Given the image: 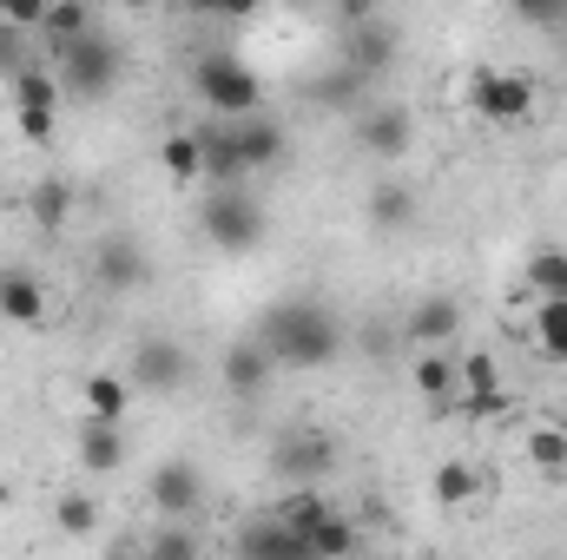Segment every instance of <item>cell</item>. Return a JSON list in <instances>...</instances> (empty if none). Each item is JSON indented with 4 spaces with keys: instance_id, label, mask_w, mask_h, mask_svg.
Returning <instances> with one entry per match:
<instances>
[{
    "instance_id": "obj_1",
    "label": "cell",
    "mask_w": 567,
    "mask_h": 560,
    "mask_svg": "<svg viewBox=\"0 0 567 560\" xmlns=\"http://www.w3.org/2000/svg\"><path fill=\"white\" fill-rule=\"evenodd\" d=\"M258 343H265V356L278 363V370H323L337 350H343V330H337V317L323 310V303H271L265 310V330H258Z\"/></svg>"
},
{
    "instance_id": "obj_2",
    "label": "cell",
    "mask_w": 567,
    "mask_h": 560,
    "mask_svg": "<svg viewBox=\"0 0 567 560\" xmlns=\"http://www.w3.org/2000/svg\"><path fill=\"white\" fill-rule=\"evenodd\" d=\"M198 139H205V178H212L218 191H231L245 172H271L284 158V126H271L265 113H258V120H231V126L198 133Z\"/></svg>"
},
{
    "instance_id": "obj_3",
    "label": "cell",
    "mask_w": 567,
    "mask_h": 560,
    "mask_svg": "<svg viewBox=\"0 0 567 560\" xmlns=\"http://www.w3.org/2000/svg\"><path fill=\"white\" fill-rule=\"evenodd\" d=\"M192 86H198V100H205L225 126H231V120H258V106H265L258 73H251L238 53H225V46H212V53L192 60Z\"/></svg>"
},
{
    "instance_id": "obj_4",
    "label": "cell",
    "mask_w": 567,
    "mask_h": 560,
    "mask_svg": "<svg viewBox=\"0 0 567 560\" xmlns=\"http://www.w3.org/2000/svg\"><path fill=\"white\" fill-rule=\"evenodd\" d=\"M120 66H126V53L100 27L86 40H73V46H53V80H60L66 100H106L120 86Z\"/></svg>"
},
{
    "instance_id": "obj_5",
    "label": "cell",
    "mask_w": 567,
    "mask_h": 560,
    "mask_svg": "<svg viewBox=\"0 0 567 560\" xmlns=\"http://www.w3.org/2000/svg\"><path fill=\"white\" fill-rule=\"evenodd\" d=\"M198 231L225 251V258H245V251H258L265 245V211H258V198L251 191H212L205 205H198Z\"/></svg>"
},
{
    "instance_id": "obj_6",
    "label": "cell",
    "mask_w": 567,
    "mask_h": 560,
    "mask_svg": "<svg viewBox=\"0 0 567 560\" xmlns=\"http://www.w3.org/2000/svg\"><path fill=\"white\" fill-rule=\"evenodd\" d=\"M60 106H66V93H60L53 66H20L13 73V120H20V139L27 145H53Z\"/></svg>"
},
{
    "instance_id": "obj_7",
    "label": "cell",
    "mask_w": 567,
    "mask_h": 560,
    "mask_svg": "<svg viewBox=\"0 0 567 560\" xmlns=\"http://www.w3.org/2000/svg\"><path fill=\"white\" fill-rule=\"evenodd\" d=\"M468 106L482 120H495V126H522L535 113V80L528 73H508V66H482L468 80Z\"/></svg>"
},
{
    "instance_id": "obj_8",
    "label": "cell",
    "mask_w": 567,
    "mask_h": 560,
    "mask_svg": "<svg viewBox=\"0 0 567 560\" xmlns=\"http://www.w3.org/2000/svg\"><path fill=\"white\" fill-rule=\"evenodd\" d=\"M126 383L145 390V396H172V390H185V383H192V350L172 343V336H145L140 350H133V363H126Z\"/></svg>"
},
{
    "instance_id": "obj_9",
    "label": "cell",
    "mask_w": 567,
    "mask_h": 560,
    "mask_svg": "<svg viewBox=\"0 0 567 560\" xmlns=\"http://www.w3.org/2000/svg\"><path fill=\"white\" fill-rule=\"evenodd\" d=\"M145 501H152V515L158 521H198V508H205V475L192 468V462H158L152 468V481H145Z\"/></svg>"
},
{
    "instance_id": "obj_10",
    "label": "cell",
    "mask_w": 567,
    "mask_h": 560,
    "mask_svg": "<svg viewBox=\"0 0 567 560\" xmlns=\"http://www.w3.org/2000/svg\"><path fill=\"white\" fill-rule=\"evenodd\" d=\"M271 468L290 475L297 488H310L317 475H330V468H337V435H323V428H310V422L284 428L278 448H271Z\"/></svg>"
},
{
    "instance_id": "obj_11",
    "label": "cell",
    "mask_w": 567,
    "mask_h": 560,
    "mask_svg": "<svg viewBox=\"0 0 567 560\" xmlns=\"http://www.w3.org/2000/svg\"><path fill=\"white\" fill-rule=\"evenodd\" d=\"M47 317H53L47 283L33 278L27 265H0V323H13V330H47Z\"/></svg>"
},
{
    "instance_id": "obj_12",
    "label": "cell",
    "mask_w": 567,
    "mask_h": 560,
    "mask_svg": "<svg viewBox=\"0 0 567 560\" xmlns=\"http://www.w3.org/2000/svg\"><path fill=\"white\" fill-rule=\"evenodd\" d=\"M337 60H343L350 80H377V73L396 60V27H390L383 13L363 20V27H343V53H337Z\"/></svg>"
},
{
    "instance_id": "obj_13",
    "label": "cell",
    "mask_w": 567,
    "mask_h": 560,
    "mask_svg": "<svg viewBox=\"0 0 567 560\" xmlns=\"http://www.w3.org/2000/svg\"><path fill=\"white\" fill-rule=\"evenodd\" d=\"M357 139H363L370 158H403L416 145V120H410V106H363Z\"/></svg>"
},
{
    "instance_id": "obj_14",
    "label": "cell",
    "mask_w": 567,
    "mask_h": 560,
    "mask_svg": "<svg viewBox=\"0 0 567 560\" xmlns=\"http://www.w3.org/2000/svg\"><path fill=\"white\" fill-rule=\"evenodd\" d=\"M238 560H317V554L284 528L278 515H251V521L238 528Z\"/></svg>"
},
{
    "instance_id": "obj_15",
    "label": "cell",
    "mask_w": 567,
    "mask_h": 560,
    "mask_svg": "<svg viewBox=\"0 0 567 560\" xmlns=\"http://www.w3.org/2000/svg\"><path fill=\"white\" fill-rule=\"evenodd\" d=\"M93 278H100V290H113V297L140 290L145 283V251L133 245V238H106V245L93 251Z\"/></svg>"
},
{
    "instance_id": "obj_16",
    "label": "cell",
    "mask_w": 567,
    "mask_h": 560,
    "mask_svg": "<svg viewBox=\"0 0 567 560\" xmlns=\"http://www.w3.org/2000/svg\"><path fill=\"white\" fill-rule=\"evenodd\" d=\"M271 376H278V363L265 356V343H258V336H251V343H231V350H225V363H218V383H225L231 396H258Z\"/></svg>"
},
{
    "instance_id": "obj_17",
    "label": "cell",
    "mask_w": 567,
    "mask_h": 560,
    "mask_svg": "<svg viewBox=\"0 0 567 560\" xmlns=\"http://www.w3.org/2000/svg\"><path fill=\"white\" fill-rule=\"evenodd\" d=\"M73 455H80L86 475H120V468H126V428H113V422H80Z\"/></svg>"
},
{
    "instance_id": "obj_18",
    "label": "cell",
    "mask_w": 567,
    "mask_h": 560,
    "mask_svg": "<svg viewBox=\"0 0 567 560\" xmlns=\"http://www.w3.org/2000/svg\"><path fill=\"white\" fill-rule=\"evenodd\" d=\"M133 383L120 376V370H93L86 383H80V403H86V422H113V428H126V409H133Z\"/></svg>"
},
{
    "instance_id": "obj_19",
    "label": "cell",
    "mask_w": 567,
    "mask_h": 560,
    "mask_svg": "<svg viewBox=\"0 0 567 560\" xmlns=\"http://www.w3.org/2000/svg\"><path fill=\"white\" fill-rule=\"evenodd\" d=\"M429 495H435V508H468V501L482 495V468H475V462H462V455H449V462H435Z\"/></svg>"
},
{
    "instance_id": "obj_20",
    "label": "cell",
    "mask_w": 567,
    "mask_h": 560,
    "mask_svg": "<svg viewBox=\"0 0 567 560\" xmlns=\"http://www.w3.org/2000/svg\"><path fill=\"white\" fill-rule=\"evenodd\" d=\"M27 218H33V231H66V218H73V185L53 172V178H40L33 191H27Z\"/></svg>"
},
{
    "instance_id": "obj_21",
    "label": "cell",
    "mask_w": 567,
    "mask_h": 560,
    "mask_svg": "<svg viewBox=\"0 0 567 560\" xmlns=\"http://www.w3.org/2000/svg\"><path fill=\"white\" fill-rule=\"evenodd\" d=\"M158 172H165L172 185L205 178V139H198V133H165V139H158Z\"/></svg>"
},
{
    "instance_id": "obj_22",
    "label": "cell",
    "mask_w": 567,
    "mask_h": 560,
    "mask_svg": "<svg viewBox=\"0 0 567 560\" xmlns=\"http://www.w3.org/2000/svg\"><path fill=\"white\" fill-rule=\"evenodd\" d=\"M462 330V310H455V297H429L416 303V317H410V336L423 343V350H449V336Z\"/></svg>"
},
{
    "instance_id": "obj_23",
    "label": "cell",
    "mask_w": 567,
    "mask_h": 560,
    "mask_svg": "<svg viewBox=\"0 0 567 560\" xmlns=\"http://www.w3.org/2000/svg\"><path fill=\"white\" fill-rule=\"evenodd\" d=\"M410 383H416V396H429V403H442V409H455V356L449 350H423L416 356V370H410Z\"/></svg>"
},
{
    "instance_id": "obj_24",
    "label": "cell",
    "mask_w": 567,
    "mask_h": 560,
    "mask_svg": "<svg viewBox=\"0 0 567 560\" xmlns=\"http://www.w3.org/2000/svg\"><path fill=\"white\" fill-rule=\"evenodd\" d=\"M140 560H205L198 528H185V521H158V528H145Z\"/></svg>"
},
{
    "instance_id": "obj_25",
    "label": "cell",
    "mask_w": 567,
    "mask_h": 560,
    "mask_svg": "<svg viewBox=\"0 0 567 560\" xmlns=\"http://www.w3.org/2000/svg\"><path fill=\"white\" fill-rule=\"evenodd\" d=\"M357 541H363V535H357V521H350V515H337V508L303 535V548H310L317 560H350V554H357Z\"/></svg>"
},
{
    "instance_id": "obj_26",
    "label": "cell",
    "mask_w": 567,
    "mask_h": 560,
    "mask_svg": "<svg viewBox=\"0 0 567 560\" xmlns=\"http://www.w3.org/2000/svg\"><path fill=\"white\" fill-rule=\"evenodd\" d=\"M40 33H47L53 46H73V40H86V33H93V13H86L80 0H53V7L40 13Z\"/></svg>"
},
{
    "instance_id": "obj_27",
    "label": "cell",
    "mask_w": 567,
    "mask_h": 560,
    "mask_svg": "<svg viewBox=\"0 0 567 560\" xmlns=\"http://www.w3.org/2000/svg\"><path fill=\"white\" fill-rule=\"evenodd\" d=\"M410 218H416V191H410V185H377V191H370V225L403 231Z\"/></svg>"
},
{
    "instance_id": "obj_28",
    "label": "cell",
    "mask_w": 567,
    "mask_h": 560,
    "mask_svg": "<svg viewBox=\"0 0 567 560\" xmlns=\"http://www.w3.org/2000/svg\"><path fill=\"white\" fill-rule=\"evenodd\" d=\"M53 528L73 535V541L100 535V501H93V495H60V501H53Z\"/></svg>"
},
{
    "instance_id": "obj_29",
    "label": "cell",
    "mask_w": 567,
    "mask_h": 560,
    "mask_svg": "<svg viewBox=\"0 0 567 560\" xmlns=\"http://www.w3.org/2000/svg\"><path fill=\"white\" fill-rule=\"evenodd\" d=\"M528 290H535L542 303H567V251H542V258H528Z\"/></svg>"
},
{
    "instance_id": "obj_30",
    "label": "cell",
    "mask_w": 567,
    "mask_h": 560,
    "mask_svg": "<svg viewBox=\"0 0 567 560\" xmlns=\"http://www.w3.org/2000/svg\"><path fill=\"white\" fill-rule=\"evenodd\" d=\"M535 343L548 363H567V303H542L535 310Z\"/></svg>"
},
{
    "instance_id": "obj_31",
    "label": "cell",
    "mask_w": 567,
    "mask_h": 560,
    "mask_svg": "<svg viewBox=\"0 0 567 560\" xmlns=\"http://www.w3.org/2000/svg\"><path fill=\"white\" fill-rule=\"evenodd\" d=\"M528 462H535L542 475H567V428H555V422L535 428V435H528Z\"/></svg>"
},
{
    "instance_id": "obj_32",
    "label": "cell",
    "mask_w": 567,
    "mask_h": 560,
    "mask_svg": "<svg viewBox=\"0 0 567 560\" xmlns=\"http://www.w3.org/2000/svg\"><path fill=\"white\" fill-rule=\"evenodd\" d=\"M455 376H462V390H468V396H495V390H502V376H495V356H488V350H468V356L455 363Z\"/></svg>"
},
{
    "instance_id": "obj_33",
    "label": "cell",
    "mask_w": 567,
    "mask_h": 560,
    "mask_svg": "<svg viewBox=\"0 0 567 560\" xmlns=\"http://www.w3.org/2000/svg\"><path fill=\"white\" fill-rule=\"evenodd\" d=\"M40 13H47V0H0L7 27H40Z\"/></svg>"
},
{
    "instance_id": "obj_34",
    "label": "cell",
    "mask_w": 567,
    "mask_h": 560,
    "mask_svg": "<svg viewBox=\"0 0 567 560\" xmlns=\"http://www.w3.org/2000/svg\"><path fill=\"white\" fill-rule=\"evenodd\" d=\"M455 409H468V416H502V409H508V396H502V390H495V396H462Z\"/></svg>"
},
{
    "instance_id": "obj_35",
    "label": "cell",
    "mask_w": 567,
    "mask_h": 560,
    "mask_svg": "<svg viewBox=\"0 0 567 560\" xmlns=\"http://www.w3.org/2000/svg\"><path fill=\"white\" fill-rule=\"evenodd\" d=\"M0 73H20V33L0 20Z\"/></svg>"
}]
</instances>
